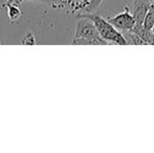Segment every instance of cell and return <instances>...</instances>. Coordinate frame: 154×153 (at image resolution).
Instances as JSON below:
<instances>
[{
  "label": "cell",
  "mask_w": 154,
  "mask_h": 153,
  "mask_svg": "<svg viewBox=\"0 0 154 153\" xmlns=\"http://www.w3.org/2000/svg\"><path fill=\"white\" fill-rule=\"evenodd\" d=\"M72 44L109 45V43L100 36L92 20L83 16H77V26H75Z\"/></svg>",
  "instance_id": "cell-1"
},
{
  "label": "cell",
  "mask_w": 154,
  "mask_h": 153,
  "mask_svg": "<svg viewBox=\"0 0 154 153\" xmlns=\"http://www.w3.org/2000/svg\"><path fill=\"white\" fill-rule=\"evenodd\" d=\"M77 16H83L86 18H89L94 23L100 36L107 41L109 44L116 45H127V41L125 37L116 27H114L107 19L99 16L92 13H85V14H78Z\"/></svg>",
  "instance_id": "cell-2"
},
{
  "label": "cell",
  "mask_w": 154,
  "mask_h": 153,
  "mask_svg": "<svg viewBox=\"0 0 154 153\" xmlns=\"http://www.w3.org/2000/svg\"><path fill=\"white\" fill-rule=\"evenodd\" d=\"M107 20L114 27H116L121 33L133 31V29L136 25L135 19H134V17L132 16V14L129 12V10L127 8H125V11L123 13L118 14L116 16L108 17Z\"/></svg>",
  "instance_id": "cell-3"
},
{
  "label": "cell",
  "mask_w": 154,
  "mask_h": 153,
  "mask_svg": "<svg viewBox=\"0 0 154 153\" xmlns=\"http://www.w3.org/2000/svg\"><path fill=\"white\" fill-rule=\"evenodd\" d=\"M153 2L151 0H133L131 3H128L126 8L129 10L132 16L135 19L136 25H142L144 23L145 17Z\"/></svg>",
  "instance_id": "cell-4"
},
{
  "label": "cell",
  "mask_w": 154,
  "mask_h": 153,
  "mask_svg": "<svg viewBox=\"0 0 154 153\" xmlns=\"http://www.w3.org/2000/svg\"><path fill=\"white\" fill-rule=\"evenodd\" d=\"M133 32H135L146 42L147 45H151V40H152V36H153V32L151 29H146L142 24V25H135V27L133 29Z\"/></svg>",
  "instance_id": "cell-5"
},
{
  "label": "cell",
  "mask_w": 154,
  "mask_h": 153,
  "mask_svg": "<svg viewBox=\"0 0 154 153\" xmlns=\"http://www.w3.org/2000/svg\"><path fill=\"white\" fill-rule=\"evenodd\" d=\"M125 37L126 41H127V44L129 45H147L146 42L143 40L135 32L129 31V32H124L122 33Z\"/></svg>",
  "instance_id": "cell-6"
},
{
  "label": "cell",
  "mask_w": 154,
  "mask_h": 153,
  "mask_svg": "<svg viewBox=\"0 0 154 153\" xmlns=\"http://www.w3.org/2000/svg\"><path fill=\"white\" fill-rule=\"evenodd\" d=\"M143 25H144L146 29L152 31V29L154 26V2L151 4L150 8H149L148 13H147L146 17H145V20H144Z\"/></svg>",
  "instance_id": "cell-7"
},
{
  "label": "cell",
  "mask_w": 154,
  "mask_h": 153,
  "mask_svg": "<svg viewBox=\"0 0 154 153\" xmlns=\"http://www.w3.org/2000/svg\"><path fill=\"white\" fill-rule=\"evenodd\" d=\"M47 4H49L53 8H63L68 5V1L67 0H47Z\"/></svg>",
  "instance_id": "cell-8"
},
{
  "label": "cell",
  "mask_w": 154,
  "mask_h": 153,
  "mask_svg": "<svg viewBox=\"0 0 154 153\" xmlns=\"http://www.w3.org/2000/svg\"><path fill=\"white\" fill-rule=\"evenodd\" d=\"M22 44H24V45H35L36 44V38H35L34 34L31 33V32H27L22 39Z\"/></svg>",
  "instance_id": "cell-9"
},
{
  "label": "cell",
  "mask_w": 154,
  "mask_h": 153,
  "mask_svg": "<svg viewBox=\"0 0 154 153\" xmlns=\"http://www.w3.org/2000/svg\"><path fill=\"white\" fill-rule=\"evenodd\" d=\"M29 1H32V2H44V3H47V0H29Z\"/></svg>",
  "instance_id": "cell-10"
},
{
  "label": "cell",
  "mask_w": 154,
  "mask_h": 153,
  "mask_svg": "<svg viewBox=\"0 0 154 153\" xmlns=\"http://www.w3.org/2000/svg\"><path fill=\"white\" fill-rule=\"evenodd\" d=\"M151 45H154V33H153V36H152V40H151Z\"/></svg>",
  "instance_id": "cell-11"
},
{
  "label": "cell",
  "mask_w": 154,
  "mask_h": 153,
  "mask_svg": "<svg viewBox=\"0 0 154 153\" xmlns=\"http://www.w3.org/2000/svg\"><path fill=\"white\" fill-rule=\"evenodd\" d=\"M152 32H153V33H154V26H153V29H152Z\"/></svg>",
  "instance_id": "cell-12"
},
{
  "label": "cell",
  "mask_w": 154,
  "mask_h": 153,
  "mask_svg": "<svg viewBox=\"0 0 154 153\" xmlns=\"http://www.w3.org/2000/svg\"><path fill=\"white\" fill-rule=\"evenodd\" d=\"M152 2H154V0H152Z\"/></svg>",
  "instance_id": "cell-13"
},
{
  "label": "cell",
  "mask_w": 154,
  "mask_h": 153,
  "mask_svg": "<svg viewBox=\"0 0 154 153\" xmlns=\"http://www.w3.org/2000/svg\"><path fill=\"white\" fill-rule=\"evenodd\" d=\"M151 1H152V0H151Z\"/></svg>",
  "instance_id": "cell-14"
}]
</instances>
